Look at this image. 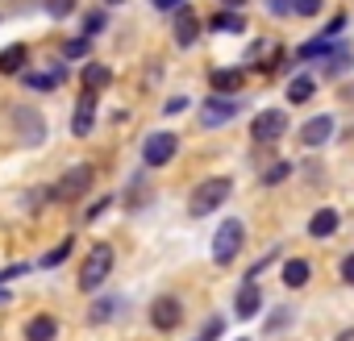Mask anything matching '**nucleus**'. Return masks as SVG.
Instances as JSON below:
<instances>
[{
    "label": "nucleus",
    "mask_w": 354,
    "mask_h": 341,
    "mask_svg": "<svg viewBox=\"0 0 354 341\" xmlns=\"http://www.w3.org/2000/svg\"><path fill=\"white\" fill-rule=\"evenodd\" d=\"M230 192H234V184H230L225 175H217V179H205V184H196V188H192V196H188V213H192V217L217 213V208L230 200Z\"/></svg>",
    "instance_id": "nucleus-1"
},
{
    "label": "nucleus",
    "mask_w": 354,
    "mask_h": 341,
    "mask_svg": "<svg viewBox=\"0 0 354 341\" xmlns=\"http://www.w3.org/2000/svg\"><path fill=\"white\" fill-rule=\"evenodd\" d=\"M242 237H246V225H242L238 217L221 221V229L213 233V262H217V266H230V262L238 258V250H242Z\"/></svg>",
    "instance_id": "nucleus-2"
},
{
    "label": "nucleus",
    "mask_w": 354,
    "mask_h": 341,
    "mask_svg": "<svg viewBox=\"0 0 354 341\" xmlns=\"http://www.w3.org/2000/svg\"><path fill=\"white\" fill-rule=\"evenodd\" d=\"M109 271H113V250L100 242V246L88 250V258H84V266H80V287H84V291H96V287L109 279Z\"/></svg>",
    "instance_id": "nucleus-3"
},
{
    "label": "nucleus",
    "mask_w": 354,
    "mask_h": 341,
    "mask_svg": "<svg viewBox=\"0 0 354 341\" xmlns=\"http://www.w3.org/2000/svg\"><path fill=\"white\" fill-rule=\"evenodd\" d=\"M175 150H180V137L175 133H150L142 142V162L146 166H167L175 158Z\"/></svg>",
    "instance_id": "nucleus-4"
},
{
    "label": "nucleus",
    "mask_w": 354,
    "mask_h": 341,
    "mask_svg": "<svg viewBox=\"0 0 354 341\" xmlns=\"http://www.w3.org/2000/svg\"><path fill=\"white\" fill-rule=\"evenodd\" d=\"M288 133V113L283 108H263L254 121H250V137L254 142H275Z\"/></svg>",
    "instance_id": "nucleus-5"
},
{
    "label": "nucleus",
    "mask_w": 354,
    "mask_h": 341,
    "mask_svg": "<svg viewBox=\"0 0 354 341\" xmlns=\"http://www.w3.org/2000/svg\"><path fill=\"white\" fill-rule=\"evenodd\" d=\"M92 179H96V170H92V166H75V170H67V175L55 184L50 196H59V200H80V196L92 188Z\"/></svg>",
    "instance_id": "nucleus-6"
},
{
    "label": "nucleus",
    "mask_w": 354,
    "mask_h": 341,
    "mask_svg": "<svg viewBox=\"0 0 354 341\" xmlns=\"http://www.w3.org/2000/svg\"><path fill=\"white\" fill-rule=\"evenodd\" d=\"M180 320H184V308H180V300H175V295H158V300L150 304V324H154L158 333L180 329Z\"/></svg>",
    "instance_id": "nucleus-7"
},
{
    "label": "nucleus",
    "mask_w": 354,
    "mask_h": 341,
    "mask_svg": "<svg viewBox=\"0 0 354 341\" xmlns=\"http://www.w3.org/2000/svg\"><path fill=\"white\" fill-rule=\"evenodd\" d=\"M238 113H242V104H238L234 96H217V92H213V96L205 100V108H201V125H209V129H213V125L234 121Z\"/></svg>",
    "instance_id": "nucleus-8"
},
{
    "label": "nucleus",
    "mask_w": 354,
    "mask_h": 341,
    "mask_svg": "<svg viewBox=\"0 0 354 341\" xmlns=\"http://www.w3.org/2000/svg\"><path fill=\"white\" fill-rule=\"evenodd\" d=\"M92 121H96V92H80L75 117H71V133L75 137H88L92 133Z\"/></svg>",
    "instance_id": "nucleus-9"
},
{
    "label": "nucleus",
    "mask_w": 354,
    "mask_h": 341,
    "mask_svg": "<svg viewBox=\"0 0 354 341\" xmlns=\"http://www.w3.org/2000/svg\"><path fill=\"white\" fill-rule=\"evenodd\" d=\"M196 38H201V17H196L188 5H180V9H175V42L188 50Z\"/></svg>",
    "instance_id": "nucleus-10"
},
{
    "label": "nucleus",
    "mask_w": 354,
    "mask_h": 341,
    "mask_svg": "<svg viewBox=\"0 0 354 341\" xmlns=\"http://www.w3.org/2000/svg\"><path fill=\"white\" fill-rule=\"evenodd\" d=\"M329 137H333V117H329V113L304 121V129H300V142H304V146H325Z\"/></svg>",
    "instance_id": "nucleus-11"
},
{
    "label": "nucleus",
    "mask_w": 354,
    "mask_h": 341,
    "mask_svg": "<svg viewBox=\"0 0 354 341\" xmlns=\"http://www.w3.org/2000/svg\"><path fill=\"white\" fill-rule=\"evenodd\" d=\"M242 84H246V71H238V67H217L213 71V92L217 96H234Z\"/></svg>",
    "instance_id": "nucleus-12"
},
{
    "label": "nucleus",
    "mask_w": 354,
    "mask_h": 341,
    "mask_svg": "<svg viewBox=\"0 0 354 341\" xmlns=\"http://www.w3.org/2000/svg\"><path fill=\"white\" fill-rule=\"evenodd\" d=\"M337 233V208H317L313 221H308V237H333Z\"/></svg>",
    "instance_id": "nucleus-13"
},
{
    "label": "nucleus",
    "mask_w": 354,
    "mask_h": 341,
    "mask_svg": "<svg viewBox=\"0 0 354 341\" xmlns=\"http://www.w3.org/2000/svg\"><path fill=\"white\" fill-rule=\"evenodd\" d=\"M259 308H263V291H259L254 283H242V291H238V300H234V312H238L242 320H250Z\"/></svg>",
    "instance_id": "nucleus-14"
},
{
    "label": "nucleus",
    "mask_w": 354,
    "mask_h": 341,
    "mask_svg": "<svg viewBox=\"0 0 354 341\" xmlns=\"http://www.w3.org/2000/svg\"><path fill=\"white\" fill-rule=\"evenodd\" d=\"M80 84H84V92H100V88L113 84V71H109L104 63H88V67L80 71Z\"/></svg>",
    "instance_id": "nucleus-15"
},
{
    "label": "nucleus",
    "mask_w": 354,
    "mask_h": 341,
    "mask_svg": "<svg viewBox=\"0 0 354 341\" xmlns=\"http://www.w3.org/2000/svg\"><path fill=\"white\" fill-rule=\"evenodd\" d=\"M63 79H67V71H63V67H55L50 75H34V71H21V84H26L30 92H50V88H59Z\"/></svg>",
    "instance_id": "nucleus-16"
},
{
    "label": "nucleus",
    "mask_w": 354,
    "mask_h": 341,
    "mask_svg": "<svg viewBox=\"0 0 354 341\" xmlns=\"http://www.w3.org/2000/svg\"><path fill=\"white\" fill-rule=\"evenodd\" d=\"M17 121H21V137H26L30 146L46 137V121H42L38 113H30V108H17Z\"/></svg>",
    "instance_id": "nucleus-17"
},
{
    "label": "nucleus",
    "mask_w": 354,
    "mask_h": 341,
    "mask_svg": "<svg viewBox=\"0 0 354 341\" xmlns=\"http://www.w3.org/2000/svg\"><path fill=\"white\" fill-rule=\"evenodd\" d=\"M308 279H313V262L308 258H288L283 262V283L288 287H304Z\"/></svg>",
    "instance_id": "nucleus-18"
},
{
    "label": "nucleus",
    "mask_w": 354,
    "mask_h": 341,
    "mask_svg": "<svg viewBox=\"0 0 354 341\" xmlns=\"http://www.w3.org/2000/svg\"><path fill=\"white\" fill-rule=\"evenodd\" d=\"M26 59H30V50H26V46H9V50H0V75H21V71H26Z\"/></svg>",
    "instance_id": "nucleus-19"
},
{
    "label": "nucleus",
    "mask_w": 354,
    "mask_h": 341,
    "mask_svg": "<svg viewBox=\"0 0 354 341\" xmlns=\"http://www.w3.org/2000/svg\"><path fill=\"white\" fill-rule=\"evenodd\" d=\"M209 30H213V34H242V30H246V17L234 13V9H225V13H217V17L209 21Z\"/></svg>",
    "instance_id": "nucleus-20"
},
{
    "label": "nucleus",
    "mask_w": 354,
    "mask_h": 341,
    "mask_svg": "<svg viewBox=\"0 0 354 341\" xmlns=\"http://www.w3.org/2000/svg\"><path fill=\"white\" fill-rule=\"evenodd\" d=\"M55 333H59L55 316H34V320L26 324V341H55Z\"/></svg>",
    "instance_id": "nucleus-21"
},
{
    "label": "nucleus",
    "mask_w": 354,
    "mask_h": 341,
    "mask_svg": "<svg viewBox=\"0 0 354 341\" xmlns=\"http://www.w3.org/2000/svg\"><path fill=\"white\" fill-rule=\"evenodd\" d=\"M313 92H317V84L308 75H296L288 84V104H304V100H313Z\"/></svg>",
    "instance_id": "nucleus-22"
},
{
    "label": "nucleus",
    "mask_w": 354,
    "mask_h": 341,
    "mask_svg": "<svg viewBox=\"0 0 354 341\" xmlns=\"http://www.w3.org/2000/svg\"><path fill=\"white\" fill-rule=\"evenodd\" d=\"M296 55H300V59H325V55H333V38H321V34H317V38L304 42Z\"/></svg>",
    "instance_id": "nucleus-23"
},
{
    "label": "nucleus",
    "mask_w": 354,
    "mask_h": 341,
    "mask_svg": "<svg viewBox=\"0 0 354 341\" xmlns=\"http://www.w3.org/2000/svg\"><path fill=\"white\" fill-rule=\"evenodd\" d=\"M71 250H75V237H63V242H59V246L38 262V266H42V271H46V266H59V262H67V254H71Z\"/></svg>",
    "instance_id": "nucleus-24"
},
{
    "label": "nucleus",
    "mask_w": 354,
    "mask_h": 341,
    "mask_svg": "<svg viewBox=\"0 0 354 341\" xmlns=\"http://www.w3.org/2000/svg\"><path fill=\"white\" fill-rule=\"evenodd\" d=\"M113 312H117V300H96V304H92V312H88V320H92V324H100V320H113Z\"/></svg>",
    "instance_id": "nucleus-25"
},
{
    "label": "nucleus",
    "mask_w": 354,
    "mask_h": 341,
    "mask_svg": "<svg viewBox=\"0 0 354 341\" xmlns=\"http://www.w3.org/2000/svg\"><path fill=\"white\" fill-rule=\"evenodd\" d=\"M288 175H292V162H275V166H267V170H263V184L271 188V184H283Z\"/></svg>",
    "instance_id": "nucleus-26"
},
{
    "label": "nucleus",
    "mask_w": 354,
    "mask_h": 341,
    "mask_svg": "<svg viewBox=\"0 0 354 341\" xmlns=\"http://www.w3.org/2000/svg\"><path fill=\"white\" fill-rule=\"evenodd\" d=\"M88 50H92V38H71V42H63V55H67V59H88Z\"/></svg>",
    "instance_id": "nucleus-27"
},
{
    "label": "nucleus",
    "mask_w": 354,
    "mask_h": 341,
    "mask_svg": "<svg viewBox=\"0 0 354 341\" xmlns=\"http://www.w3.org/2000/svg\"><path fill=\"white\" fill-rule=\"evenodd\" d=\"M42 5H46V13H50V17H67V13H75L80 0H42Z\"/></svg>",
    "instance_id": "nucleus-28"
},
{
    "label": "nucleus",
    "mask_w": 354,
    "mask_h": 341,
    "mask_svg": "<svg viewBox=\"0 0 354 341\" xmlns=\"http://www.w3.org/2000/svg\"><path fill=\"white\" fill-rule=\"evenodd\" d=\"M321 5H325V0H292V13L296 17H317Z\"/></svg>",
    "instance_id": "nucleus-29"
},
{
    "label": "nucleus",
    "mask_w": 354,
    "mask_h": 341,
    "mask_svg": "<svg viewBox=\"0 0 354 341\" xmlns=\"http://www.w3.org/2000/svg\"><path fill=\"white\" fill-rule=\"evenodd\" d=\"M346 67H350V55H329V59H325V71H329V75H337V71H346Z\"/></svg>",
    "instance_id": "nucleus-30"
},
{
    "label": "nucleus",
    "mask_w": 354,
    "mask_h": 341,
    "mask_svg": "<svg viewBox=\"0 0 354 341\" xmlns=\"http://www.w3.org/2000/svg\"><path fill=\"white\" fill-rule=\"evenodd\" d=\"M104 30V13H92L88 21H84V38H92V34H100Z\"/></svg>",
    "instance_id": "nucleus-31"
},
{
    "label": "nucleus",
    "mask_w": 354,
    "mask_h": 341,
    "mask_svg": "<svg viewBox=\"0 0 354 341\" xmlns=\"http://www.w3.org/2000/svg\"><path fill=\"white\" fill-rule=\"evenodd\" d=\"M342 30H346V13H337V17H329V26H325V34H321V38H337Z\"/></svg>",
    "instance_id": "nucleus-32"
},
{
    "label": "nucleus",
    "mask_w": 354,
    "mask_h": 341,
    "mask_svg": "<svg viewBox=\"0 0 354 341\" xmlns=\"http://www.w3.org/2000/svg\"><path fill=\"white\" fill-rule=\"evenodd\" d=\"M188 104H192V100H188V96H171V100H167V104H162V113H167V117H171V113H184V108H188Z\"/></svg>",
    "instance_id": "nucleus-33"
},
{
    "label": "nucleus",
    "mask_w": 354,
    "mask_h": 341,
    "mask_svg": "<svg viewBox=\"0 0 354 341\" xmlns=\"http://www.w3.org/2000/svg\"><path fill=\"white\" fill-rule=\"evenodd\" d=\"M109 204H113V196H100L96 204H88V213H84V217H88V221H96V217H100V213H104Z\"/></svg>",
    "instance_id": "nucleus-34"
},
{
    "label": "nucleus",
    "mask_w": 354,
    "mask_h": 341,
    "mask_svg": "<svg viewBox=\"0 0 354 341\" xmlns=\"http://www.w3.org/2000/svg\"><path fill=\"white\" fill-rule=\"evenodd\" d=\"M221 329H225V320H221V316H213V320L205 324V333H201V341H213V337H217Z\"/></svg>",
    "instance_id": "nucleus-35"
},
{
    "label": "nucleus",
    "mask_w": 354,
    "mask_h": 341,
    "mask_svg": "<svg viewBox=\"0 0 354 341\" xmlns=\"http://www.w3.org/2000/svg\"><path fill=\"white\" fill-rule=\"evenodd\" d=\"M267 9H271L275 17H288V13H292V0H267Z\"/></svg>",
    "instance_id": "nucleus-36"
},
{
    "label": "nucleus",
    "mask_w": 354,
    "mask_h": 341,
    "mask_svg": "<svg viewBox=\"0 0 354 341\" xmlns=\"http://www.w3.org/2000/svg\"><path fill=\"white\" fill-rule=\"evenodd\" d=\"M342 283H350V287H354V254H346V258H342Z\"/></svg>",
    "instance_id": "nucleus-37"
},
{
    "label": "nucleus",
    "mask_w": 354,
    "mask_h": 341,
    "mask_svg": "<svg viewBox=\"0 0 354 341\" xmlns=\"http://www.w3.org/2000/svg\"><path fill=\"white\" fill-rule=\"evenodd\" d=\"M154 9H180V0H150Z\"/></svg>",
    "instance_id": "nucleus-38"
},
{
    "label": "nucleus",
    "mask_w": 354,
    "mask_h": 341,
    "mask_svg": "<svg viewBox=\"0 0 354 341\" xmlns=\"http://www.w3.org/2000/svg\"><path fill=\"white\" fill-rule=\"evenodd\" d=\"M221 5H225V9H234V13H242V5H246V0H221Z\"/></svg>",
    "instance_id": "nucleus-39"
},
{
    "label": "nucleus",
    "mask_w": 354,
    "mask_h": 341,
    "mask_svg": "<svg viewBox=\"0 0 354 341\" xmlns=\"http://www.w3.org/2000/svg\"><path fill=\"white\" fill-rule=\"evenodd\" d=\"M104 5H125V0H104Z\"/></svg>",
    "instance_id": "nucleus-40"
},
{
    "label": "nucleus",
    "mask_w": 354,
    "mask_h": 341,
    "mask_svg": "<svg viewBox=\"0 0 354 341\" xmlns=\"http://www.w3.org/2000/svg\"><path fill=\"white\" fill-rule=\"evenodd\" d=\"M238 341H246V337H238Z\"/></svg>",
    "instance_id": "nucleus-41"
},
{
    "label": "nucleus",
    "mask_w": 354,
    "mask_h": 341,
    "mask_svg": "<svg viewBox=\"0 0 354 341\" xmlns=\"http://www.w3.org/2000/svg\"><path fill=\"white\" fill-rule=\"evenodd\" d=\"M196 341H201V337H196Z\"/></svg>",
    "instance_id": "nucleus-42"
}]
</instances>
